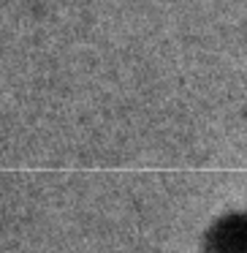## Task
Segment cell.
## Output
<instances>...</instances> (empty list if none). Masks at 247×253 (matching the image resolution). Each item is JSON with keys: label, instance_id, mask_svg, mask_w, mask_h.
Instances as JSON below:
<instances>
[{"label": "cell", "instance_id": "cell-1", "mask_svg": "<svg viewBox=\"0 0 247 253\" xmlns=\"http://www.w3.org/2000/svg\"><path fill=\"white\" fill-rule=\"evenodd\" d=\"M214 253H239L247 248V223L245 220H225L214 229L212 237Z\"/></svg>", "mask_w": 247, "mask_h": 253}]
</instances>
